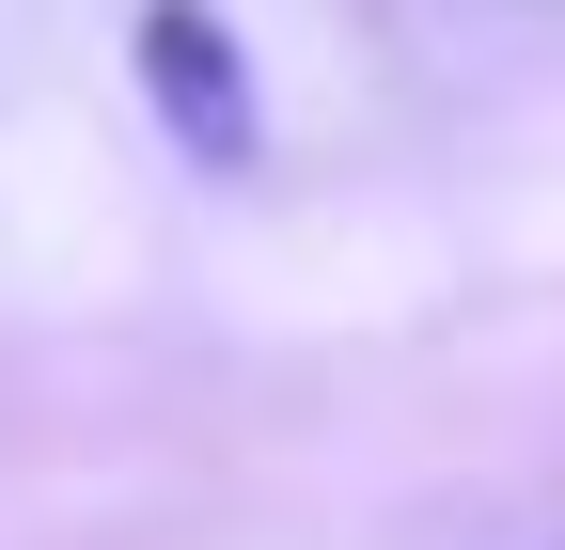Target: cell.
Masks as SVG:
<instances>
[{"mask_svg": "<svg viewBox=\"0 0 565 550\" xmlns=\"http://www.w3.org/2000/svg\"><path fill=\"white\" fill-rule=\"evenodd\" d=\"M126 63H141V95H158V126H173L189 173H252L267 158V95H252V47H236L221 0H141Z\"/></svg>", "mask_w": 565, "mask_h": 550, "instance_id": "obj_1", "label": "cell"}]
</instances>
